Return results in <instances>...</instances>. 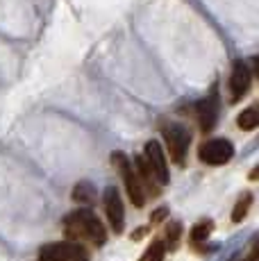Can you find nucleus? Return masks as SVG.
Masks as SVG:
<instances>
[{"instance_id": "obj_1", "label": "nucleus", "mask_w": 259, "mask_h": 261, "mask_svg": "<svg viewBox=\"0 0 259 261\" xmlns=\"http://www.w3.org/2000/svg\"><path fill=\"white\" fill-rule=\"evenodd\" d=\"M64 232H66V239L73 241V243H89L100 248L107 241V229H105L102 220L98 218L91 209H77V212H71L64 218Z\"/></svg>"}, {"instance_id": "obj_2", "label": "nucleus", "mask_w": 259, "mask_h": 261, "mask_svg": "<svg viewBox=\"0 0 259 261\" xmlns=\"http://www.w3.org/2000/svg\"><path fill=\"white\" fill-rule=\"evenodd\" d=\"M112 162H114V166H116V170L123 177V184H125V191L130 195V202H132L134 207H143V204H146V191H143L141 179H139L137 170H134L132 162L127 159V154L125 152H114Z\"/></svg>"}, {"instance_id": "obj_3", "label": "nucleus", "mask_w": 259, "mask_h": 261, "mask_svg": "<svg viewBox=\"0 0 259 261\" xmlns=\"http://www.w3.org/2000/svg\"><path fill=\"white\" fill-rule=\"evenodd\" d=\"M162 134H164V141H166V150H168L171 162L177 164V166H184V159H187V152H189V143H191L189 129L180 123H171V125H164Z\"/></svg>"}, {"instance_id": "obj_4", "label": "nucleus", "mask_w": 259, "mask_h": 261, "mask_svg": "<svg viewBox=\"0 0 259 261\" xmlns=\"http://www.w3.org/2000/svg\"><path fill=\"white\" fill-rule=\"evenodd\" d=\"M39 261H89V252L73 241H55L39 250Z\"/></svg>"}, {"instance_id": "obj_5", "label": "nucleus", "mask_w": 259, "mask_h": 261, "mask_svg": "<svg viewBox=\"0 0 259 261\" xmlns=\"http://www.w3.org/2000/svg\"><path fill=\"white\" fill-rule=\"evenodd\" d=\"M143 162H146L148 170L152 173L155 182L159 187H166L171 182L168 177V162H166V154H164V148L159 141H148L146 148H143Z\"/></svg>"}, {"instance_id": "obj_6", "label": "nucleus", "mask_w": 259, "mask_h": 261, "mask_svg": "<svg viewBox=\"0 0 259 261\" xmlns=\"http://www.w3.org/2000/svg\"><path fill=\"white\" fill-rule=\"evenodd\" d=\"M198 157H200V162L207 164V166H223V164L232 162L234 145H232V141H227V139H209V141L200 145Z\"/></svg>"}, {"instance_id": "obj_7", "label": "nucleus", "mask_w": 259, "mask_h": 261, "mask_svg": "<svg viewBox=\"0 0 259 261\" xmlns=\"http://www.w3.org/2000/svg\"><path fill=\"white\" fill-rule=\"evenodd\" d=\"M102 204H105V214H107V220L112 225V229L116 234H121L125 229V204L121 200V193H118L116 187H107L102 193Z\"/></svg>"}, {"instance_id": "obj_8", "label": "nucleus", "mask_w": 259, "mask_h": 261, "mask_svg": "<svg viewBox=\"0 0 259 261\" xmlns=\"http://www.w3.org/2000/svg\"><path fill=\"white\" fill-rule=\"evenodd\" d=\"M250 82H252V75L248 64L234 62L232 75H230V102H239L243 95L250 91Z\"/></svg>"}, {"instance_id": "obj_9", "label": "nucleus", "mask_w": 259, "mask_h": 261, "mask_svg": "<svg viewBox=\"0 0 259 261\" xmlns=\"http://www.w3.org/2000/svg\"><path fill=\"white\" fill-rule=\"evenodd\" d=\"M218 118V100L216 95H209V98L198 102V120H200L202 132H212L214 125Z\"/></svg>"}, {"instance_id": "obj_10", "label": "nucleus", "mask_w": 259, "mask_h": 261, "mask_svg": "<svg viewBox=\"0 0 259 261\" xmlns=\"http://www.w3.org/2000/svg\"><path fill=\"white\" fill-rule=\"evenodd\" d=\"M134 170H137V175H139V179H141V187L146 193H152V195H159V184L155 182V177H152V173L148 170L146 166V162H143V157H134Z\"/></svg>"}, {"instance_id": "obj_11", "label": "nucleus", "mask_w": 259, "mask_h": 261, "mask_svg": "<svg viewBox=\"0 0 259 261\" xmlns=\"http://www.w3.org/2000/svg\"><path fill=\"white\" fill-rule=\"evenodd\" d=\"M237 125H239V129H243V132H252V129H257V125H259L257 107L243 109V112L239 114V118H237Z\"/></svg>"}, {"instance_id": "obj_12", "label": "nucleus", "mask_w": 259, "mask_h": 261, "mask_svg": "<svg viewBox=\"0 0 259 261\" xmlns=\"http://www.w3.org/2000/svg\"><path fill=\"white\" fill-rule=\"evenodd\" d=\"M214 232V223L212 220H200V223H196L191 227V234H189V239L193 241V243H202V241L209 239V234Z\"/></svg>"}, {"instance_id": "obj_13", "label": "nucleus", "mask_w": 259, "mask_h": 261, "mask_svg": "<svg viewBox=\"0 0 259 261\" xmlns=\"http://www.w3.org/2000/svg\"><path fill=\"white\" fill-rule=\"evenodd\" d=\"M73 200L75 202H82V204H91L96 200V191L89 182H80L75 189H73Z\"/></svg>"}, {"instance_id": "obj_14", "label": "nucleus", "mask_w": 259, "mask_h": 261, "mask_svg": "<svg viewBox=\"0 0 259 261\" xmlns=\"http://www.w3.org/2000/svg\"><path fill=\"white\" fill-rule=\"evenodd\" d=\"M250 204H252V193H243L241 198H239V202L234 204V209H232V223H241V220L248 216Z\"/></svg>"}, {"instance_id": "obj_15", "label": "nucleus", "mask_w": 259, "mask_h": 261, "mask_svg": "<svg viewBox=\"0 0 259 261\" xmlns=\"http://www.w3.org/2000/svg\"><path fill=\"white\" fill-rule=\"evenodd\" d=\"M164 257H166V245H164V241H152V245L146 250L141 261H164Z\"/></svg>"}, {"instance_id": "obj_16", "label": "nucleus", "mask_w": 259, "mask_h": 261, "mask_svg": "<svg viewBox=\"0 0 259 261\" xmlns=\"http://www.w3.org/2000/svg\"><path fill=\"white\" fill-rule=\"evenodd\" d=\"M180 237H182V225L180 223H171L168 225V229H166V243L164 245H168V248H175L177 245V241H180Z\"/></svg>"}, {"instance_id": "obj_17", "label": "nucleus", "mask_w": 259, "mask_h": 261, "mask_svg": "<svg viewBox=\"0 0 259 261\" xmlns=\"http://www.w3.org/2000/svg\"><path fill=\"white\" fill-rule=\"evenodd\" d=\"M164 216H166V209H164V207H159L157 212H152V216H150V223H152V225L162 223V220H164Z\"/></svg>"}, {"instance_id": "obj_18", "label": "nucleus", "mask_w": 259, "mask_h": 261, "mask_svg": "<svg viewBox=\"0 0 259 261\" xmlns=\"http://www.w3.org/2000/svg\"><path fill=\"white\" fill-rule=\"evenodd\" d=\"M239 261H257V245H252V250L246 254V257H241Z\"/></svg>"}, {"instance_id": "obj_19", "label": "nucleus", "mask_w": 259, "mask_h": 261, "mask_svg": "<svg viewBox=\"0 0 259 261\" xmlns=\"http://www.w3.org/2000/svg\"><path fill=\"white\" fill-rule=\"evenodd\" d=\"M143 234H146V227H139L137 232H132V241H139V239H143Z\"/></svg>"}]
</instances>
